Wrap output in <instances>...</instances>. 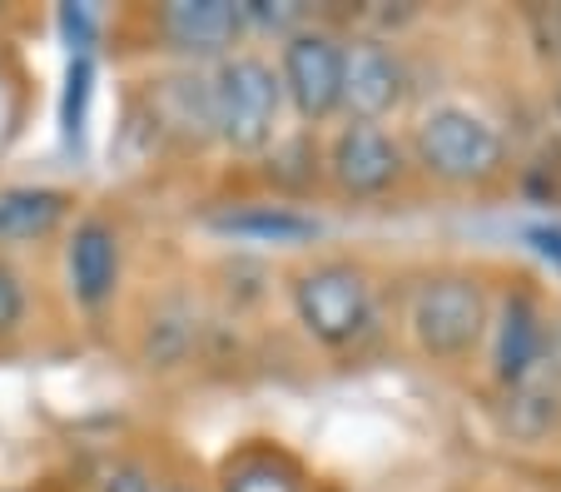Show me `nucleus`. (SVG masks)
Wrapping results in <instances>:
<instances>
[{
    "label": "nucleus",
    "instance_id": "nucleus-1",
    "mask_svg": "<svg viewBox=\"0 0 561 492\" xmlns=\"http://www.w3.org/2000/svg\"><path fill=\"white\" fill-rule=\"evenodd\" d=\"M492 294L472 268H427L403 294V333L427 364H467L488 343Z\"/></svg>",
    "mask_w": 561,
    "mask_h": 492
},
{
    "label": "nucleus",
    "instance_id": "nucleus-2",
    "mask_svg": "<svg viewBox=\"0 0 561 492\" xmlns=\"http://www.w3.org/2000/svg\"><path fill=\"white\" fill-rule=\"evenodd\" d=\"M294 319L318 348L329 354H358L378 333V284L348 254H323L288 278Z\"/></svg>",
    "mask_w": 561,
    "mask_h": 492
},
{
    "label": "nucleus",
    "instance_id": "nucleus-3",
    "mask_svg": "<svg viewBox=\"0 0 561 492\" xmlns=\"http://www.w3.org/2000/svg\"><path fill=\"white\" fill-rule=\"evenodd\" d=\"M408 160L447 190H488L507 174V135L482 110L443 100L417 115L408 135Z\"/></svg>",
    "mask_w": 561,
    "mask_h": 492
},
{
    "label": "nucleus",
    "instance_id": "nucleus-4",
    "mask_svg": "<svg viewBox=\"0 0 561 492\" xmlns=\"http://www.w3.org/2000/svg\"><path fill=\"white\" fill-rule=\"evenodd\" d=\"M209 115L214 139H224L233 155L268 150L284 119V85H278L274 60L254 50L224 55L209 76Z\"/></svg>",
    "mask_w": 561,
    "mask_h": 492
},
{
    "label": "nucleus",
    "instance_id": "nucleus-5",
    "mask_svg": "<svg viewBox=\"0 0 561 492\" xmlns=\"http://www.w3.org/2000/svg\"><path fill=\"white\" fill-rule=\"evenodd\" d=\"M408 170V145L392 135L388 125H358V119H343L333 129L329 150H323V174H329L333 194L353 204H373L388 199L392 190H403Z\"/></svg>",
    "mask_w": 561,
    "mask_h": 492
},
{
    "label": "nucleus",
    "instance_id": "nucleus-6",
    "mask_svg": "<svg viewBox=\"0 0 561 492\" xmlns=\"http://www.w3.org/2000/svg\"><path fill=\"white\" fill-rule=\"evenodd\" d=\"M278 85H284V105L304 125H329L339 119L343 105V35L323 31V25H304V31L284 35L278 45Z\"/></svg>",
    "mask_w": 561,
    "mask_h": 492
},
{
    "label": "nucleus",
    "instance_id": "nucleus-7",
    "mask_svg": "<svg viewBox=\"0 0 561 492\" xmlns=\"http://www.w3.org/2000/svg\"><path fill=\"white\" fill-rule=\"evenodd\" d=\"M413 100V70L403 50L382 35H353L343 41V119L358 125H388Z\"/></svg>",
    "mask_w": 561,
    "mask_h": 492
},
{
    "label": "nucleus",
    "instance_id": "nucleus-8",
    "mask_svg": "<svg viewBox=\"0 0 561 492\" xmlns=\"http://www.w3.org/2000/svg\"><path fill=\"white\" fill-rule=\"evenodd\" d=\"M551 313L541 309V299L531 289H507L502 304L492 309L488 343H492V378L497 388H517L527 378L541 374V348H547Z\"/></svg>",
    "mask_w": 561,
    "mask_h": 492
},
{
    "label": "nucleus",
    "instance_id": "nucleus-9",
    "mask_svg": "<svg viewBox=\"0 0 561 492\" xmlns=\"http://www.w3.org/2000/svg\"><path fill=\"white\" fill-rule=\"evenodd\" d=\"M119 274H125L119 229L100 215L80 219L70 229V244H65V278H70L75 304L80 309H105L119 289Z\"/></svg>",
    "mask_w": 561,
    "mask_h": 492
},
{
    "label": "nucleus",
    "instance_id": "nucleus-10",
    "mask_svg": "<svg viewBox=\"0 0 561 492\" xmlns=\"http://www.w3.org/2000/svg\"><path fill=\"white\" fill-rule=\"evenodd\" d=\"M159 31L180 55H233V45L249 35L244 11L233 0H174L159 11Z\"/></svg>",
    "mask_w": 561,
    "mask_h": 492
},
{
    "label": "nucleus",
    "instance_id": "nucleus-11",
    "mask_svg": "<svg viewBox=\"0 0 561 492\" xmlns=\"http://www.w3.org/2000/svg\"><path fill=\"white\" fill-rule=\"evenodd\" d=\"M70 215V194L50 184H11L0 190V249L41 244Z\"/></svg>",
    "mask_w": 561,
    "mask_h": 492
},
{
    "label": "nucleus",
    "instance_id": "nucleus-12",
    "mask_svg": "<svg viewBox=\"0 0 561 492\" xmlns=\"http://www.w3.org/2000/svg\"><path fill=\"white\" fill-rule=\"evenodd\" d=\"M497 417H502V428H507V438L527 443V448L551 443L561 433V388L541 374L517 388H502Z\"/></svg>",
    "mask_w": 561,
    "mask_h": 492
},
{
    "label": "nucleus",
    "instance_id": "nucleus-13",
    "mask_svg": "<svg viewBox=\"0 0 561 492\" xmlns=\"http://www.w3.org/2000/svg\"><path fill=\"white\" fill-rule=\"evenodd\" d=\"M214 229L249 239V244H304L318 234V219L298 215L288 204H244V209H229V215L214 219Z\"/></svg>",
    "mask_w": 561,
    "mask_h": 492
},
{
    "label": "nucleus",
    "instance_id": "nucleus-14",
    "mask_svg": "<svg viewBox=\"0 0 561 492\" xmlns=\"http://www.w3.org/2000/svg\"><path fill=\"white\" fill-rule=\"evenodd\" d=\"M219 492H308V478L288 453L244 448L239 458H229Z\"/></svg>",
    "mask_w": 561,
    "mask_h": 492
},
{
    "label": "nucleus",
    "instance_id": "nucleus-15",
    "mask_svg": "<svg viewBox=\"0 0 561 492\" xmlns=\"http://www.w3.org/2000/svg\"><path fill=\"white\" fill-rule=\"evenodd\" d=\"M159 115L170 129H184V135L204 139L214 135V115H209V80L194 76H174L159 85Z\"/></svg>",
    "mask_w": 561,
    "mask_h": 492
},
{
    "label": "nucleus",
    "instance_id": "nucleus-16",
    "mask_svg": "<svg viewBox=\"0 0 561 492\" xmlns=\"http://www.w3.org/2000/svg\"><path fill=\"white\" fill-rule=\"evenodd\" d=\"M65 110H60V125H65V139L70 145H80V135H85V100H90V60L80 55V60H70V80H65Z\"/></svg>",
    "mask_w": 561,
    "mask_h": 492
},
{
    "label": "nucleus",
    "instance_id": "nucleus-17",
    "mask_svg": "<svg viewBox=\"0 0 561 492\" xmlns=\"http://www.w3.org/2000/svg\"><path fill=\"white\" fill-rule=\"evenodd\" d=\"M244 11V25L249 31H278V35H294L308 25V11L304 5H274V0H249L239 5Z\"/></svg>",
    "mask_w": 561,
    "mask_h": 492
},
{
    "label": "nucleus",
    "instance_id": "nucleus-18",
    "mask_svg": "<svg viewBox=\"0 0 561 492\" xmlns=\"http://www.w3.org/2000/svg\"><path fill=\"white\" fill-rule=\"evenodd\" d=\"M522 21H527V35H531V45H537V55L561 65V5H531Z\"/></svg>",
    "mask_w": 561,
    "mask_h": 492
},
{
    "label": "nucleus",
    "instance_id": "nucleus-19",
    "mask_svg": "<svg viewBox=\"0 0 561 492\" xmlns=\"http://www.w3.org/2000/svg\"><path fill=\"white\" fill-rule=\"evenodd\" d=\"M25 323V284L11 264H0V339Z\"/></svg>",
    "mask_w": 561,
    "mask_h": 492
},
{
    "label": "nucleus",
    "instance_id": "nucleus-20",
    "mask_svg": "<svg viewBox=\"0 0 561 492\" xmlns=\"http://www.w3.org/2000/svg\"><path fill=\"white\" fill-rule=\"evenodd\" d=\"M100 492H159V482H154V472L139 468V462H119Z\"/></svg>",
    "mask_w": 561,
    "mask_h": 492
},
{
    "label": "nucleus",
    "instance_id": "nucleus-21",
    "mask_svg": "<svg viewBox=\"0 0 561 492\" xmlns=\"http://www.w3.org/2000/svg\"><path fill=\"white\" fill-rule=\"evenodd\" d=\"M527 244H531V254H537L541 264L557 268V274H561V219H557V225H537V229H527Z\"/></svg>",
    "mask_w": 561,
    "mask_h": 492
},
{
    "label": "nucleus",
    "instance_id": "nucleus-22",
    "mask_svg": "<svg viewBox=\"0 0 561 492\" xmlns=\"http://www.w3.org/2000/svg\"><path fill=\"white\" fill-rule=\"evenodd\" d=\"M541 378L561 388V319L547 329V348H541Z\"/></svg>",
    "mask_w": 561,
    "mask_h": 492
},
{
    "label": "nucleus",
    "instance_id": "nucleus-23",
    "mask_svg": "<svg viewBox=\"0 0 561 492\" xmlns=\"http://www.w3.org/2000/svg\"><path fill=\"white\" fill-rule=\"evenodd\" d=\"M159 492H194V488H184V482H159Z\"/></svg>",
    "mask_w": 561,
    "mask_h": 492
},
{
    "label": "nucleus",
    "instance_id": "nucleus-24",
    "mask_svg": "<svg viewBox=\"0 0 561 492\" xmlns=\"http://www.w3.org/2000/svg\"><path fill=\"white\" fill-rule=\"evenodd\" d=\"M557 115H561V85H557Z\"/></svg>",
    "mask_w": 561,
    "mask_h": 492
}]
</instances>
